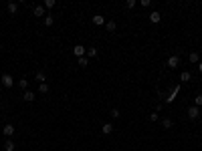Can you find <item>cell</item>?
Masks as SVG:
<instances>
[{
	"label": "cell",
	"mask_w": 202,
	"mask_h": 151,
	"mask_svg": "<svg viewBox=\"0 0 202 151\" xmlns=\"http://www.w3.org/2000/svg\"><path fill=\"white\" fill-rule=\"evenodd\" d=\"M125 8H135V0H127L125 2Z\"/></svg>",
	"instance_id": "obj_26"
},
{
	"label": "cell",
	"mask_w": 202,
	"mask_h": 151,
	"mask_svg": "<svg viewBox=\"0 0 202 151\" xmlns=\"http://www.w3.org/2000/svg\"><path fill=\"white\" fill-rule=\"evenodd\" d=\"M2 133H4L6 137H12V135H14V125L6 123V125H4V129H2Z\"/></svg>",
	"instance_id": "obj_5"
},
{
	"label": "cell",
	"mask_w": 202,
	"mask_h": 151,
	"mask_svg": "<svg viewBox=\"0 0 202 151\" xmlns=\"http://www.w3.org/2000/svg\"><path fill=\"white\" fill-rule=\"evenodd\" d=\"M150 121H152V123L158 121V113H150Z\"/></svg>",
	"instance_id": "obj_27"
},
{
	"label": "cell",
	"mask_w": 202,
	"mask_h": 151,
	"mask_svg": "<svg viewBox=\"0 0 202 151\" xmlns=\"http://www.w3.org/2000/svg\"><path fill=\"white\" fill-rule=\"evenodd\" d=\"M142 6H146V8H150V6H152V0H142Z\"/></svg>",
	"instance_id": "obj_28"
},
{
	"label": "cell",
	"mask_w": 202,
	"mask_h": 151,
	"mask_svg": "<svg viewBox=\"0 0 202 151\" xmlns=\"http://www.w3.org/2000/svg\"><path fill=\"white\" fill-rule=\"evenodd\" d=\"M79 64H81V67L85 68L87 64H89V59H87V57H81V59H79Z\"/></svg>",
	"instance_id": "obj_22"
},
{
	"label": "cell",
	"mask_w": 202,
	"mask_h": 151,
	"mask_svg": "<svg viewBox=\"0 0 202 151\" xmlns=\"http://www.w3.org/2000/svg\"><path fill=\"white\" fill-rule=\"evenodd\" d=\"M105 28L109 30V32H115V28H117V22H115V20H109V22H105Z\"/></svg>",
	"instance_id": "obj_14"
},
{
	"label": "cell",
	"mask_w": 202,
	"mask_h": 151,
	"mask_svg": "<svg viewBox=\"0 0 202 151\" xmlns=\"http://www.w3.org/2000/svg\"><path fill=\"white\" fill-rule=\"evenodd\" d=\"M194 107H198V109L202 107V95H196V97H194Z\"/></svg>",
	"instance_id": "obj_19"
},
{
	"label": "cell",
	"mask_w": 202,
	"mask_h": 151,
	"mask_svg": "<svg viewBox=\"0 0 202 151\" xmlns=\"http://www.w3.org/2000/svg\"><path fill=\"white\" fill-rule=\"evenodd\" d=\"M101 133H103V135H111V133H113V125H111V123H105V125L101 127Z\"/></svg>",
	"instance_id": "obj_9"
},
{
	"label": "cell",
	"mask_w": 202,
	"mask_h": 151,
	"mask_svg": "<svg viewBox=\"0 0 202 151\" xmlns=\"http://www.w3.org/2000/svg\"><path fill=\"white\" fill-rule=\"evenodd\" d=\"M18 85H20V89H24V91H26V87H29V81H26V79H20Z\"/></svg>",
	"instance_id": "obj_25"
},
{
	"label": "cell",
	"mask_w": 202,
	"mask_h": 151,
	"mask_svg": "<svg viewBox=\"0 0 202 151\" xmlns=\"http://www.w3.org/2000/svg\"><path fill=\"white\" fill-rule=\"evenodd\" d=\"M33 12H34V16H45V6L37 4V6L33 8Z\"/></svg>",
	"instance_id": "obj_11"
},
{
	"label": "cell",
	"mask_w": 202,
	"mask_h": 151,
	"mask_svg": "<svg viewBox=\"0 0 202 151\" xmlns=\"http://www.w3.org/2000/svg\"><path fill=\"white\" fill-rule=\"evenodd\" d=\"M188 61H190V63H200V57H198L196 50H192V53L188 54Z\"/></svg>",
	"instance_id": "obj_12"
},
{
	"label": "cell",
	"mask_w": 202,
	"mask_h": 151,
	"mask_svg": "<svg viewBox=\"0 0 202 151\" xmlns=\"http://www.w3.org/2000/svg\"><path fill=\"white\" fill-rule=\"evenodd\" d=\"M53 22H55L53 16H45V26H53Z\"/></svg>",
	"instance_id": "obj_21"
},
{
	"label": "cell",
	"mask_w": 202,
	"mask_h": 151,
	"mask_svg": "<svg viewBox=\"0 0 202 151\" xmlns=\"http://www.w3.org/2000/svg\"><path fill=\"white\" fill-rule=\"evenodd\" d=\"M22 99H24V101H26V103H33V101H34V99H37V95H34V93H33V91H24V95H22Z\"/></svg>",
	"instance_id": "obj_6"
},
{
	"label": "cell",
	"mask_w": 202,
	"mask_h": 151,
	"mask_svg": "<svg viewBox=\"0 0 202 151\" xmlns=\"http://www.w3.org/2000/svg\"><path fill=\"white\" fill-rule=\"evenodd\" d=\"M172 125H174V121H172L170 117H164V119H162V127H164V129H170Z\"/></svg>",
	"instance_id": "obj_15"
},
{
	"label": "cell",
	"mask_w": 202,
	"mask_h": 151,
	"mask_svg": "<svg viewBox=\"0 0 202 151\" xmlns=\"http://www.w3.org/2000/svg\"><path fill=\"white\" fill-rule=\"evenodd\" d=\"M190 77H192V75L188 73V71H182V75H180V81H182V83H186V81H190Z\"/></svg>",
	"instance_id": "obj_17"
},
{
	"label": "cell",
	"mask_w": 202,
	"mask_h": 151,
	"mask_svg": "<svg viewBox=\"0 0 202 151\" xmlns=\"http://www.w3.org/2000/svg\"><path fill=\"white\" fill-rule=\"evenodd\" d=\"M186 113H188V119H192V121L200 117V109L194 107V105H192V107H188V111H186Z\"/></svg>",
	"instance_id": "obj_2"
},
{
	"label": "cell",
	"mask_w": 202,
	"mask_h": 151,
	"mask_svg": "<svg viewBox=\"0 0 202 151\" xmlns=\"http://www.w3.org/2000/svg\"><path fill=\"white\" fill-rule=\"evenodd\" d=\"M119 109H111V119H119Z\"/></svg>",
	"instance_id": "obj_24"
},
{
	"label": "cell",
	"mask_w": 202,
	"mask_h": 151,
	"mask_svg": "<svg viewBox=\"0 0 202 151\" xmlns=\"http://www.w3.org/2000/svg\"><path fill=\"white\" fill-rule=\"evenodd\" d=\"M2 85H4L6 89L14 87V79H12V75H8V73H4V75H2Z\"/></svg>",
	"instance_id": "obj_1"
},
{
	"label": "cell",
	"mask_w": 202,
	"mask_h": 151,
	"mask_svg": "<svg viewBox=\"0 0 202 151\" xmlns=\"http://www.w3.org/2000/svg\"><path fill=\"white\" fill-rule=\"evenodd\" d=\"M16 10H18V2H8V12L10 14H16Z\"/></svg>",
	"instance_id": "obj_16"
},
{
	"label": "cell",
	"mask_w": 202,
	"mask_h": 151,
	"mask_svg": "<svg viewBox=\"0 0 202 151\" xmlns=\"http://www.w3.org/2000/svg\"><path fill=\"white\" fill-rule=\"evenodd\" d=\"M160 20H162V14H160L158 10H154V12H150V22H154V24H158Z\"/></svg>",
	"instance_id": "obj_4"
},
{
	"label": "cell",
	"mask_w": 202,
	"mask_h": 151,
	"mask_svg": "<svg viewBox=\"0 0 202 151\" xmlns=\"http://www.w3.org/2000/svg\"><path fill=\"white\" fill-rule=\"evenodd\" d=\"M39 93H43V95H45V93H49V85L47 83H41L39 85Z\"/></svg>",
	"instance_id": "obj_20"
},
{
	"label": "cell",
	"mask_w": 202,
	"mask_h": 151,
	"mask_svg": "<svg viewBox=\"0 0 202 151\" xmlns=\"http://www.w3.org/2000/svg\"><path fill=\"white\" fill-rule=\"evenodd\" d=\"M166 64H168L170 68H176V67L180 64V57H178V54H172V57L168 59V63H166Z\"/></svg>",
	"instance_id": "obj_3"
},
{
	"label": "cell",
	"mask_w": 202,
	"mask_h": 151,
	"mask_svg": "<svg viewBox=\"0 0 202 151\" xmlns=\"http://www.w3.org/2000/svg\"><path fill=\"white\" fill-rule=\"evenodd\" d=\"M16 149V143L12 141V139H6L4 141V151H14Z\"/></svg>",
	"instance_id": "obj_7"
},
{
	"label": "cell",
	"mask_w": 202,
	"mask_h": 151,
	"mask_svg": "<svg viewBox=\"0 0 202 151\" xmlns=\"http://www.w3.org/2000/svg\"><path fill=\"white\" fill-rule=\"evenodd\" d=\"M198 71H200V73H202V61H200V63H198Z\"/></svg>",
	"instance_id": "obj_29"
},
{
	"label": "cell",
	"mask_w": 202,
	"mask_h": 151,
	"mask_svg": "<svg viewBox=\"0 0 202 151\" xmlns=\"http://www.w3.org/2000/svg\"><path fill=\"white\" fill-rule=\"evenodd\" d=\"M93 24H97V26L105 24V16H101V14H95V16H93Z\"/></svg>",
	"instance_id": "obj_10"
},
{
	"label": "cell",
	"mask_w": 202,
	"mask_h": 151,
	"mask_svg": "<svg viewBox=\"0 0 202 151\" xmlns=\"http://www.w3.org/2000/svg\"><path fill=\"white\" fill-rule=\"evenodd\" d=\"M73 53H75L79 59H81V57H85V46H83V44H77V46L73 49Z\"/></svg>",
	"instance_id": "obj_8"
},
{
	"label": "cell",
	"mask_w": 202,
	"mask_h": 151,
	"mask_svg": "<svg viewBox=\"0 0 202 151\" xmlns=\"http://www.w3.org/2000/svg\"><path fill=\"white\" fill-rule=\"evenodd\" d=\"M55 4H57L55 0H45V4H43V6H45V8H53Z\"/></svg>",
	"instance_id": "obj_23"
},
{
	"label": "cell",
	"mask_w": 202,
	"mask_h": 151,
	"mask_svg": "<svg viewBox=\"0 0 202 151\" xmlns=\"http://www.w3.org/2000/svg\"><path fill=\"white\" fill-rule=\"evenodd\" d=\"M34 81H39V83H45V81H47V75H45L43 71H37V75H34Z\"/></svg>",
	"instance_id": "obj_13"
},
{
	"label": "cell",
	"mask_w": 202,
	"mask_h": 151,
	"mask_svg": "<svg viewBox=\"0 0 202 151\" xmlns=\"http://www.w3.org/2000/svg\"><path fill=\"white\" fill-rule=\"evenodd\" d=\"M87 57H89V59H93V57H97V49H95V46H91V49H87Z\"/></svg>",
	"instance_id": "obj_18"
}]
</instances>
